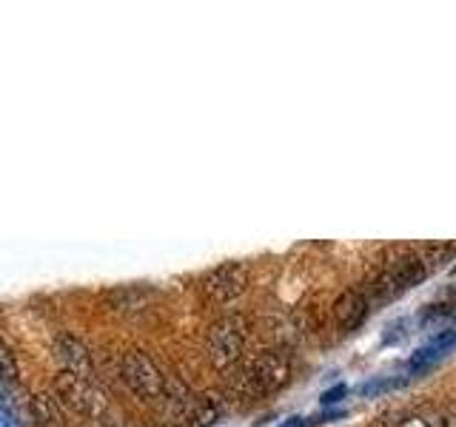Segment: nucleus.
Returning <instances> with one entry per match:
<instances>
[{
  "label": "nucleus",
  "mask_w": 456,
  "mask_h": 427,
  "mask_svg": "<svg viewBox=\"0 0 456 427\" xmlns=\"http://www.w3.org/2000/svg\"><path fill=\"white\" fill-rule=\"evenodd\" d=\"M289 379H291L289 359L277 350H268V353L254 356L251 362L242 365L234 382L240 391H246L251 396H268V393H277L280 388H285Z\"/></svg>",
  "instance_id": "obj_1"
},
{
  "label": "nucleus",
  "mask_w": 456,
  "mask_h": 427,
  "mask_svg": "<svg viewBox=\"0 0 456 427\" xmlns=\"http://www.w3.org/2000/svg\"><path fill=\"white\" fill-rule=\"evenodd\" d=\"M123 382L132 388L140 399L157 402L166 393V376L146 350H132L123 359Z\"/></svg>",
  "instance_id": "obj_2"
},
{
  "label": "nucleus",
  "mask_w": 456,
  "mask_h": 427,
  "mask_svg": "<svg viewBox=\"0 0 456 427\" xmlns=\"http://www.w3.org/2000/svg\"><path fill=\"white\" fill-rule=\"evenodd\" d=\"M54 396L63 407L80 413V416H100L106 410V399L92 388V382L71 374L54 376Z\"/></svg>",
  "instance_id": "obj_3"
},
{
  "label": "nucleus",
  "mask_w": 456,
  "mask_h": 427,
  "mask_svg": "<svg viewBox=\"0 0 456 427\" xmlns=\"http://www.w3.org/2000/svg\"><path fill=\"white\" fill-rule=\"evenodd\" d=\"M208 359L214 367H232L246 350V327L240 319H220L208 331Z\"/></svg>",
  "instance_id": "obj_4"
},
{
  "label": "nucleus",
  "mask_w": 456,
  "mask_h": 427,
  "mask_svg": "<svg viewBox=\"0 0 456 427\" xmlns=\"http://www.w3.org/2000/svg\"><path fill=\"white\" fill-rule=\"evenodd\" d=\"M248 288V270L240 262H225L211 268L208 274L200 279V291H203L211 302H232V299L242 296Z\"/></svg>",
  "instance_id": "obj_5"
},
{
  "label": "nucleus",
  "mask_w": 456,
  "mask_h": 427,
  "mask_svg": "<svg viewBox=\"0 0 456 427\" xmlns=\"http://www.w3.org/2000/svg\"><path fill=\"white\" fill-rule=\"evenodd\" d=\"M52 353H54L57 365L63 367V374H71V376H80V379L92 382V376H94V359H92L89 348H86L80 339L69 336V334L57 336Z\"/></svg>",
  "instance_id": "obj_6"
},
{
  "label": "nucleus",
  "mask_w": 456,
  "mask_h": 427,
  "mask_svg": "<svg viewBox=\"0 0 456 427\" xmlns=\"http://www.w3.org/2000/svg\"><path fill=\"white\" fill-rule=\"evenodd\" d=\"M422 277H425V262L417 254H405L403 260H396L388 274H385V279L379 282V291H388V296H396L413 288L417 282H422Z\"/></svg>",
  "instance_id": "obj_7"
},
{
  "label": "nucleus",
  "mask_w": 456,
  "mask_h": 427,
  "mask_svg": "<svg viewBox=\"0 0 456 427\" xmlns=\"http://www.w3.org/2000/svg\"><path fill=\"white\" fill-rule=\"evenodd\" d=\"M368 317V302L360 291H346L334 305V319L342 334H354Z\"/></svg>",
  "instance_id": "obj_8"
},
{
  "label": "nucleus",
  "mask_w": 456,
  "mask_h": 427,
  "mask_svg": "<svg viewBox=\"0 0 456 427\" xmlns=\"http://www.w3.org/2000/svg\"><path fill=\"white\" fill-rule=\"evenodd\" d=\"M32 416L40 427H71L66 407L57 402L54 393L32 396Z\"/></svg>",
  "instance_id": "obj_9"
},
{
  "label": "nucleus",
  "mask_w": 456,
  "mask_h": 427,
  "mask_svg": "<svg viewBox=\"0 0 456 427\" xmlns=\"http://www.w3.org/2000/svg\"><path fill=\"white\" fill-rule=\"evenodd\" d=\"M223 405L214 396H197V413H194V427H211L220 419Z\"/></svg>",
  "instance_id": "obj_10"
},
{
  "label": "nucleus",
  "mask_w": 456,
  "mask_h": 427,
  "mask_svg": "<svg viewBox=\"0 0 456 427\" xmlns=\"http://www.w3.org/2000/svg\"><path fill=\"white\" fill-rule=\"evenodd\" d=\"M20 379V367H18V359H14L12 348L6 345L4 339H0V382L4 384H18Z\"/></svg>",
  "instance_id": "obj_11"
},
{
  "label": "nucleus",
  "mask_w": 456,
  "mask_h": 427,
  "mask_svg": "<svg viewBox=\"0 0 456 427\" xmlns=\"http://www.w3.org/2000/svg\"><path fill=\"white\" fill-rule=\"evenodd\" d=\"M394 427H431V424H428L422 416H417V413H408V416H403Z\"/></svg>",
  "instance_id": "obj_12"
},
{
  "label": "nucleus",
  "mask_w": 456,
  "mask_h": 427,
  "mask_svg": "<svg viewBox=\"0 0 456 427\" xmlns=\"http://www.w3.org/2000/svg\"><path fill=\"white\" fill-rule=\"evenodd\" d=\"M339 396H346V384H337L334 391H328V393H322V402L325 405H331V402H337Z\"/></svg>",
  "instance_id": "obj_13"
},
{
  "label": "nucleus",
  "mask_w": 456,
  "mask_h": 427,
  "mask_svg": "<svg viewBox=\"0 0 456 427\" xmlns=\"http://www.w3.org/2000/svg\"><path fill=\"white\" fill-rule=\"evenodd\" d=\"M0 427H18V424H14V419H12L6 402H0Z\"/></svg>",
  "instance_id": "obj_14"
},
{
  "label": "nucleus",
  "mask_w": 456,
  "mask_h": 427,
  "mask_svg": "<svg viewBox=\"0 0 456 427\" xmlns=\"http://www.w3.org/2000/svg\"><path fill=\"white\" fill-rule=\"evenodd\" d=\"M442 427H456V407H451L445 416H442Z\"/></svg>",
  "instance_id": "obj_15"
}]
</instances>
